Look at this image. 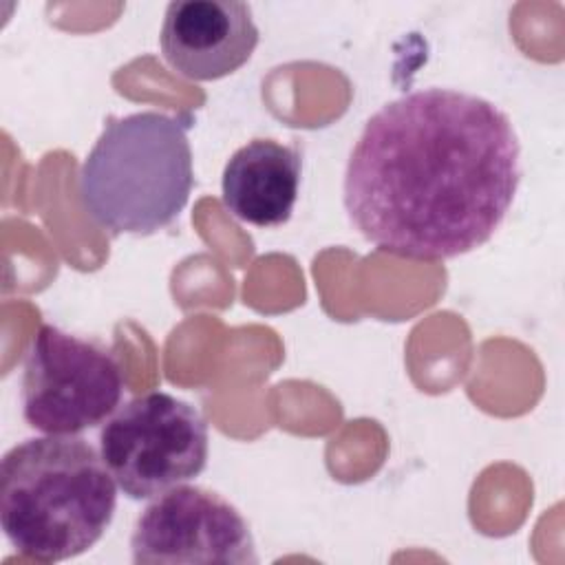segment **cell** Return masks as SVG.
Returning a JSON list of instances; mask_svg holds the SVG:
<instances>
[{"instance_id":"cell-1","label":"cell","mask_w":565,"mask_h":565,"mask_svg":"<svg viewBox=\"0 0 565 565\" xmlns=\"http://www.w3.org/2000/svg\"><path fill=\"white\" fill-rule=\"evenodd\" d=\"M519 181V137L499 106L424 88L364 124L344 172V210L377 249L446 260L492 238Z\"/></svg>"},{"instance_id":"cell-2","label":"cell","mask_w":565,"mask_h":565,"mask_svg":"<svg viewBox=\"0 0 565 565\" xmlns=\"http://www.w3.org/2000/svg\"><path fill=\"white\" fill-rule=\"evenodd\" d=\"M117 481L99 450L77 435L31 437L0 463V525L7 541L40 563L90 550L113 523Z\"/></svg>"},{"instance_id":"cell-3","label":"cell","mask_w":565,"mask_h":565,"mask_svg":"<svg viewBox=\"0 0 565 565\" xmlns=\"http://www.w3.org/2000/svg\"><path fill=\"white\" fill-rule=\"evenodd\" d=\"M192 185L185 126L157 110L108 117L79 170L84 210L113 234L148 236L168 227Z\"/></svg>"},{"instance_id":"cell-4","label":"cell","mask_w":565,"mask_h":565,"mask_svg":"<svg viewBox=\"0 0 565 565\" xmlns=\"http://www.w3.org/2000/svg\"><path fill=\"white\" fill-rule=\"evenodd\" d=\"M210 450L201 413L163 391L132 397L99 428V455L119 490L154 499L205 470Z\"/></svg>"},{"instance_id":"cell-5","label":"cell","mask_w":565,"mask_h":565,"mask_svg":"<svg viewBox=\"0 0 565 565\" xmlns=\"http://www.w3.org/2000/svg\"><path fill=\"white\" fill-rule=\"evenodd\" d=\"M124 375L95 342L42 324L22 373V417L44 435H79L104 424L121 404Z\"/></svg>"},{"instance_id":"cell-6","label":"cell","mask_w":565,"mask_h":565,"mask_svg":"<svg viewBox=\"0 0 565 565\" xmlns=\"http://www.w3.org/2000/svg\"><path fill=\"white\" fill-rule=\"evenodd\" d=\"M137 565H247L258 563L245 516L218 492L177 486L154 497L130 536Z\"/></svg>"},{"instance_id":"cell-7","label":"cell","mask_w":565,"mask_h":565,"mask_svg":"<svg viewBox=\"0 0 565 565\" xmlns=\"http://www.w3.org/2000/svg\"><path fill=\"white\" fill-rule=\"evenodd\" d=\"M166 62L183 77L212 82L238 71L258 44V26L247 2L174 0L159 35Z\"/></svg>"},{"instance_id":"cell-8","label":"cell","mask_w":565,"mask_h":565,"mask_svg":"<svg viewBox=\"0 0 565 565\" xmlns=\"http://www.w3.org/2000/svg\"><path fill=\"white\" fill-rule=\"evenodd\" d=\"M300 172L302 161L294 146L252 139L223 168V205L243 223L256 227L282 225L298 201Z\"/></svg>"}]
</instances>
